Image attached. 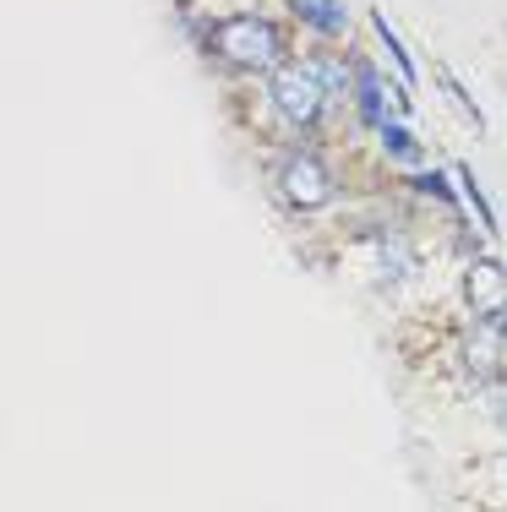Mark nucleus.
Instances as JSON below:
<instances>
[{
	"label": "nucleus",
	"mask_w": 507,
	"mask_h": 512,
	"mask_svg": "<svg viewBox=\"0 0 507 512\" xmlns=\"http://www.w3.org/2000/svg\"><path fill=\"white\" fill-rule=\"evenodd\" d=\"M355 93H360V115H366V126L382 137V131L393 126V115H388V104H382V77H377V66H360V71H355Z\"/></svg>",
	"instance_id": "obj_6"
},
{
	"label": "nucleus",
	"mask_w": 507,
	"mask_h": 512,
	"mask_svg": "<svg viewBox=\"0 0 507 512\" xmlns=\"http://www.w3.org/2000/svg\"><path fill=\"white\" fill-rule=\"evenodd\" d=\"M458 186H464L469 207L480 213V224H486V229H497V213H491V202H486V197H480V186H475V175H469V164H458Z\"/></svg>",
	"instance_id": "obj_10"
},
{
	"label": "nucleus",
	"mask_w": 507,
	"mask_h": 512,
	"mask_svg": "<svg viewBox=\"0 0 507 512\" xmlns=\"http://www.w3.org/2000/svg\"><path fill=\"white\" fill-rule=\"evenodd\" d=\"M497 409H502V431H507V387H502V398H497Z\"/></svg>",
	"instance_id": "obj_13"
},
{
	"label": "nucleus",
	"mask_w": 507,
	"mask_h": 512,
	"mask_svg": "<svg viewBox=\"0 0 507 512\" xmlns=\"http://www.w3.org/2000/svg\"><path fill=\"white\" fill-rule=\"evenodd\" d=\"M464 295H469V306H475L480 322H507V273H502V262H491V256L469 262Z\"/></svg>",
	"instance_id": "obj_4"
},
{
	"label": "nucleus",
	"mask_w": 507,
	"mask_h": 512,
	"mask_svg": "<svg viewBox=\"0 0 507 512\" xmlns=\"http://www.w3.org/2000/svg\"><path fill=\"white\" fill-rule=\"evenodd\" d=\"M279 180H284L289 207H300V213L322 207V202H328V191H333L328 164H322V158H311V153H289L284 164H279Z\"/></svg>",
	"instance_id": "obj_3"
},
{
	"label": "nucleus",
	"mask_w": 507,
	"mask_h": 512,
	"mask_svg": "<svg viewBox=\"0 0 507 512\" xmlns=\"http://www.w3.org/2000/svg\"><path fill=\"white\" fill-rule=\"evenodd\" d=\"M213 50L235 71H273L284 44H279V28L268 17H229L213 28Z\"/></svg>",
	"instance_id": "obj_1"
},
{
	"label": "nucleus",
	"mask_w": 507,
	"mask_h": 512,
	"mask_svg": "<svg viewBox=\"0 0 507 512\" xmlns=\"http://www.w3.org/2000/svg\"><path fill=\"white\" fill-rule=\"evenodd\" d=\"M311 71H317L322 93H344V77H349V71H344V60H317Z\"/></svg>",
	"instance_id": "obj_11"
},
{
	"label": "nucleus",
	"mask_w": 507,
	"mask_h": 512,
	"mask_svg": "<svg viewBox=\"0 0 507 512\" xmlns=\"http://www.w3.org/2000/svg\"><path fill=\"white\" fill-rule=\"evenodd\" d=\"M273 104H279V115L289 120V126L311 131L322 120V82L311 66H284L273 71Z\"/></svg>",
	"instance_id": "obj_2"
},
{
	"label": "nucleus",
	"mask_w": 507,
	"mask_h": 512,
	"mask_svg": "<svg viewBox=\"0 0 507 512\" xmlns=\"http://www.w3.org/2000/svg\"><path fill=\"white\" fill-rule=\"evenodd\" d=\"M289 6H295L306 22H317V28H344V11H338V0H289Z\"/></svg>",
	"instance_id": "obj_7"
},
{
	"label": "nucleus",
	"mask_w": 507,
	"mask_h": 512,
	"mask_svg": "<svg viewBox=\"0 0 507 512\" xmlns=\"http://www.w3.org/2000/svg\"><path fill=\"white\" fill-rule=\"evenodd\" d=\"M382 142H388V153L398 158V164H409V169H415V164H420V148H415V137H409V131H404V126H398V120H393V126H388V131H382Z\"/></svg>",
	"instance_id": "obj_9"
},
{
	"label": "nucleus",
	"mask_w": 507,
	"mask_h": 512,
	"mask_svg": "<svg viewBox=\"0 0 507 512\" xmlns=\"http://www.w3.org/2000/svg\"><path fill=\"white\" fill-rule=\"evenodd\" d=\"M377 33H382V44H388V55L398 60V71H404V82H409V88H415V60H409L404 39H398V33H393V22L382 17V11H377Z\"/></svg>",
	"instance_id": "obj_8"
},
{
	"label": "nucleus",
	"mask_w": 507,
	"mask_h": 512,
	"mask_svg": "<svg viewBox=\"0 0 507 512\" xmlns=\"http://www.w3.org/2000/svg\"><path fill=\"white\" fill-rule=\"evenodd\" d=\"M497 338H502V333H497V322L475 327V333L464 338V360H469V371L486 376V382L497 376V365H502V344H497Z\"/></svg>",
	"instance_id": "obj_5"
},
{
	"label": "nucleus",
	"mask_w": 507,
	"mask_h": 512,
	"mask_svg": "<svg viewBox=\"0 0 507 512\" xmlns=\"http://www.w3.org/2000/svg\"><path fill=\"white\" fill-rule=\"evenodd\" d=\"M442 88H448V99H453V104H464V109H469V120L480 126V109H475V99H469L464 88H458V77H453V71H442Z\"/></svg>",
	"instance_id": "obj_12"
}]
</instances>
